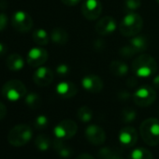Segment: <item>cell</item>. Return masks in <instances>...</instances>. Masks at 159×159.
Listing matches in <instances>:
<instances>
[{"label":"cell","mask_w":159,"mask_h":159,"mask_svg":"<svg viewBox=\"0 0 159 159\" xmlns=\"http://www.w3.org/2000/svg\"><path fill=\"white\" fill-rule=\"evenodd\" d=\"M132 70L137 77L148 78L156 72L157 64L152 55L141 53L138 55L132 62Z\"/></svg>","instance_id":"1"},{"label":"cell","mask_w":159,"mask_h":159,"mask_svg":"<svg viewBox=\"0 0 159 159\" xmlns=\"http://www.w3.org/2000/svg\"><path fill=\"white\" fill-rule=\"evenodd\" d=\"M140 137L149 146H157L159 144V119L148 118L143 121L139 126Z\"/></svg>","instance_id":"2"},{"label":"cell","mask_w":159,"mask_h":159,"mask_svg":"<svg viewBox=\"0 0 159 159\" xmlns=\"http://www.w3.org/2000/svg\"><path fill=\"white\" fill-rule=\"evenodd\" d=\"M143 27V20L141 16L135 12H129L121 21L119 25L120 33L126 38L137 36Z\"/></svg>","instance_id":"3"},{"label":"cell","mask_w":159,"mask_h":159,"mask_svg":"<svg viewBox=\"0 0 159 159\" xmlns=\"http://www.w3.org/2000/svg\"><path fill=\"white\" fill-rule=\"evenodd\" d=\"M33 137L32 128L25 124L15 125L8 134V141L14 147H22L27 144Z\"/></svg>","instance_id":"4"},{"label":"cell","mask_w":159,"mask_h":159,"mask_svg":"<svg viewBox=\"0 0 159 159\" xmlns=\"http://www.w3.org/2000/svg\"><path fill=\"white\" fill-rule=\"evenodd\" d=\"M26 87L19 80H11L7 82L1 90L2 96L10 101H18L26 95Z\"/></svg>","instance_id":"5"},{"label":"cell","mask_w":159,"mask_h":159,"mask_svg":"<svg viewBox=\"0 0 159 159\" xmlns=\"http://www.w3.org/2000/svg\"><path fill=\"white\" fill-rule=\"evenodd\" d=\"M134 103L139 107H149L156 98L155 90L150 85H142L139 87L132 95Z\"/></svg>","instance_id":"6"},{"label":"cell","mask_w":159,"mask_h":159,"mask_svg":"<svg viewBox=\"0 0 159 159\" xmlns=\"http://www.w3.org/2000/svg\"><path fill=\"white\" fill-rule=\"evenodd\" d=\"M78 130L77 124L70 120V119H65L58 123L55 127L53 128V134L56 139L66 140L73 138Z\"/></svg>","instance_id":"7"},{"label":"cell","mask_w":159,"mask_h":159,"mask_svg":"<svg viewBox=\"0 0 159 159\" xmlns=\"http://www.w3.org/2000/svg\"><path fill=\"white\" fill-rule=\"evenodd\" d=\"M11 25L15 30L21 33L28 32L33 27V19L25 11H18L11 17Z\"/></svg>","instance_id":"8"},{"label":"cell","mask_w":159,"mask_h":159,"mask_svg":"<svg viewBox=\"0 0 159 159\" xmlns=\"http://www.w3.org/2000/svg\"><path fill=\"white\" fill-rule=\"evenodd\" d=\"M102 12V5L98 0H85L82 5V13L89 21L98 19Z\"/></svg>","instance_id":"9"},{"label":"cell","mask_w":159,"mask_h":159,"mask_svg":"<svg viewBox=\"0 0 159 159\" xmlns=\"http://www.w3.org/2000/svg\"><path fill=\"white\" fill-rule=\"evenodd\" d=\"M85 137L88 142L93 145H102L106 140V133L102 127L98 125H90L85 129Z\"/></svg>","instance_id":"10"},{"label":"cell","mask_w":159,"mask_h":159,"mask_svg":"<svg viewBox=\"0 0 159 159\" xmlns=\"http://www.w3.org/2000/svg\"><path fill=\"white\" fill-rule=\"evenodd\" d=\"M81 83H82L83 88L86 92L92 93V94H97V93L101 92L104 86L101 78L95 74H89V75L84 76L82 79Z\"/></svg>","instance_id":"11"},{"label":"cell","mask_w":159,"mask_h":159,"mask_svg":"<svg viewBox=\"0 0 159 159\" xmlns=\"http://www.w3.org/2000/svg\"><path fill=\"white\" fill-rule=\"evenodd\" d=\"M48 52L39 47L31 49L27 54V63L32 67H39L48 60Z\"/></svg>","instance_id":"12"},{"label":"cell","mask_w":159,"mask_h":159,"mask_svg":"<svg viewBox=\"0 0 159 159\" xmlns=\"http://www.w3.org/2000/svg\"><path fill=\"white\" fill-rule=\"evenodd\" d=\"M33 80L37 85L40 87L49 86L53 81V72L45 66H39L33 75Z\"/></svg>","instance_id":"13"},{"label":"cell","mask_w":159,"mask_h":159,"mask_svg":"<svg viewBox=\"0 0 159 159\" xmlns=\"http://www.w3.org/2000/svg\"><path fill=\"white\" fill-rule=\"evenodd\" d=\"M118 139L122 146L125 148L133 147L138 141L137 130L132 126H125L120 130Z\"/></svg>","instance_id":"14"},{"label":"cell","mask_w":159,"mask_h":159,"mask_svg":"<svg viewBox=\"0 0 159 159\" xmlns=\"http://www.w3.org/2000/svg\"><path fill=\"white\" fill-rule=\"evenodd\" d=\"M117 28V23L111 16H104L95 25V29L98 34L101 36H107L113 33Z\"/></svg>","instance_id":"15"},{"label":"cell","mask_w":159,"mask_h":159,"mask_svg":"<svg viewBox=\"0 0 159 159\" xmlns=\"http://www.w3.org/2000/svg\"><path fill=\"white\" fill-rule=\"evenodd\" d=\"M56 93L60 98L67 99L77 95L78 88L72 82H61L56 85Z\"/></svg>","instance_id":"16"},{"label":"cell","mask_w":159,"mask_h":159,"mask_svg":"<svg viewBox=\"0 0 159 159\" xmlns=\"http://www.w3.org/2000/svg\"><path fill=\"white\" fill-rule=\"evenodd\" d=\"M130 48L133 50L135 54L141 53L146 51L148 48V39L145 36H135L129 39L127 43Z\"/></svg>","instance_id":"17"},{"label":"cell","mask_w":159,"mask_h":159,"mask_svg":"<svg viewBox=\"0 0 159 159\" xmlns=\"http://www.w3.org/2000/svg\"><path fill=\"white\" fill-rule=\"evenodd\" d=\"M110 71L116 77H125L129 72V67L124 61L114 60L110 64Z\"/></svg>","instance_id":"18"},{"label":"cell","mask_w":159,"mask_h":159,"mask_svg":"<svg viewBox=\"0 0 159 159\" xmlns=\"http://www.w3.org/2000/svg\"><path fill=\"white\" fill-rule=\"evenodd\" d=\"M52 146H53V149L58 153V155L62 158H68L72 154L71 147L66 145L64 142V140H62V139L55 138L52 141Z\"/></svg>","instance_id":"19"},{"label":"cell","mask_w":159,"mask_h":159,"mask_svg":"<svg viewBox=\"0 0 159 159\" xmlns=\"http://www.w3.org/2000/svg\"><path fill=\"white\" fill-rule=\"evenodd\" d=\"M6 65H7V67L10 70H11V71H19V70L23 69V67L25 66V61H24L23 57L20 54L12 53L7 58Z\"/></svg>","instance_id":"20"},{"label":"cell","mask_w":159,"mask_h":159,"mask_svg":"<svg viewBox=\"0 0 159 159\" xmlns=\"http://www.w3.org/2000/svg\"><path fill=\"white\" fill-rule=\"evenodd\" d=\"M50 38L52 42L57 45H65L68 41V34L67 32L60 27L54 28L52 30Z\"/></svg>","instance_id":"21"},{"label":"cell","mask_w":159,"mask_h":159,"mask_svg":"<svg viewBox=\"0 0 159 159\" xmlns=\"http://www.w3.org/2000/svg\"><path fill=\"white\" fill-rule=\"evenodd\" d=\"M99 159H124L119 152L111 147H103L98 152Z\"/></svg>","instance_id":"22"},{"label":"cell","mask_w":159,"mask_h":159,"mask_svg":"<svg viewBox=\"0 0 159 159\" xmlns=\"http://www.w3.org/2000/svg\"><path fill=\"white\" fill-rule=\"evenodd\" d=\"M128 159H153V156L149 150L139 147L130 152Z\"/></svg>","instance_id":"23"},{"label":"cell","mask_w":159,"mask_h":159,"mask_svg":"<svg viewBox=\"0 0 159 159\" xmlns=\"http://www.w3.org/2000/svg\"><path fill=\"white\" fill-rule=\"evenodd\" d=\"M33 40L39 46L47 45L50 41V36L44 29H37L32 34Z\"/></svg>","instance_id":"24"},{"label":"cell","mask_w":159,"mask_h":159,"mask_svg":"<svg viewBox=\"0 0 159 159\" xmlns=\"http://www.w3.org/2000/svg\"><path fill=\"white\" fill-rule=\"evenodd\" d=\"M25 102L26 104V106L31 109V110H38L41 107L42 105V99L41 98L36 94V93H30L28 94L25 98Z\"/></svg>","instance_id":"25"},{"label":"cell","mask_w":159,"mask_h":159,"mask_svg":"<svg viewBox=\"0 0 159 159\" xmlns=\"http://www.w3.org/2000/svg\"><path fill=\"white\" fill-rule=\"evenodd\" d=\"M77 117L83 123H89L93 119V111L87 106H82L77 111Z\"/></svg>","instance_id":"26"},{"label":"cell","mask_w":159,"mask_h":159,"mask_svg":"<svg viewBox=\"0 0 159 159\" xmlns=\"http://www.w3.org/2000/svg\"><path fill=\"white\" fill-rule=\"evenodd\" d=\"M52 143V142L51 139L48 136L43 135V134L39 135L36 138V139H35V145H36V147L39 151H42V152L43 151H47L51 147Z\"/></svg>","instance_id":"27"},{"label":"cell","mask_w":159,"mask_h":159,"mask_svg":"<svg viewBox=\"0 0 159 159\" xmlns=\"http://www.w3.org/2000/svg\"><path fill=\"white\" fill-rule=\"evenodd\" d=\"M121 119L125 124L133 123L137 119V111L133 108H125L121 112Z\"/></svg>","instance_id":"28"},{"label":"cell","mask_w":159,"mask_h":159,"mask_svg":"<svg viewBox=\"0 0 159 159\" xmlns=\"http://www.w3.org/2000/svg\"><path fill=\"white\" fill-rule=\"evenodd\" d=\"M124 3L125 10L129 12H134L139 10L141 5L140 0H124Z\"/></svg>","instance_id":"29"},{"label":"cell","mask_w":159,"mask_h":159,"mask_svg":"<svg viewBox=\"0 0 159 159\" xmlns=\"http://www.w3.org/2000/svg\"><path fill=\"white\" fill-rule=\"evenodd\" d=\"M48 124H49V119L45 115H39L34 120V126L39 130L46 128L48 126Z\"/></svg>","instance_id":"30"},{"label":"cell","mask_w":159,"mask_h":159,"mask_svg":"<svg viewBox=\"0 0 159 159\" xmlns=\"http://www.w3.org/2000/svg\"><path fill=\"white\" fill-rule=\"evenodd\" d=\"M119 52H120V55H121L122 57H124V58H131L132 56L135 55V52H133V50L130 48V46H129L128 44L124 45V46L120 49Z\"/></svg>","instance_id":"31"},{"label":"cell","mask_w":159,"mask_h":159,"mask_svg":"<svg viewBox=\"0 0 159 159\" xmlns=\"http://www.w3.org/2000/svg\"><path fill=\"white\" fill-rule=\"evenodd\" d=\"M69 72H70V68L66 64H60L56 66V73L60 77H66L67 74H69Z\"/></svg>","instance_id":"32"},{"label":"cell","mask_w":159,"mask_h":159,"mask_svg":"<svg viewBox=\"0 0 159 159\" xmlns=\"http://www.w3.org/2000/svg\"><path fill=\"white\" fill-rule=\"evenodd\" d=\"M117 98H119V100L121 101H127L130 99L131 95L129 94V92H127L126 90H120L117 94Z\"/></svg>","instance_id":"33"},{"label":"cell","mask_w":159,"mask_h":159,"mask_svg":"<svg viewBox=\"0 0 159 159\" xmlns=\"http://www.w3.org/2000/svg\"><path fill=\"white\" fill-rule=\"evenodd\" d=\"M8 25V17L5 13H0V32H2Z\"/></svg>","instance_id":"34"},{"label":"cell","mask_w":159,"mask_h":159,"mask_svg":"<svg viewBox=\"0 0 159 159\" xmlns=\"http://www.w3.org/2000/svg\"><path fill=\"white\" fill-rule=\"evenodd\" d=\"M82 0H61V2L66 5V6H68V7H73L77 4H79L81 2Z\"/></svg>","instance_id":"35"},{"label":"cell","mask_w":159,"mask_h":159,"mask_svg":"<svg viewBox=\"0 0 159 159\" xmlns=\"http://www.w3.org/2000/svg\"><path fill=\"white\" fill-rule=\"evenodd\" d=\"M6 115H7V107L5 106V104L0 102V120L4 119Z\"/></svg>","instance_id":"36"},{"label":"cell","mask_w":159,"mask_h":159,"mask_svg":"<svg viewBox=\"0 0 159 159\" xmlns=\"http://www.w3.org/2000/svg\"><path fill=\"white\" fill-rule=\"evenodd\" d=\"M76 159H95L91 154H89V153H86V152H84V153H81V154H79L77 157H76Z\"/></svg>","instance_id":"37"},{"label":"cell","mask_w":159,"mask_h":159,"mask_svg":"<svg viewBox=\"0 0 159 159\" xmlns=\"http://www.w3.org/2000/svg\"><path fill=\"white\" fill-rule=\"evenodd\" d=\"M7 52V47L4 43H1L0 42V57H1L2 55H4Z\"/></svg>","instance_id":"38"},{"label":"cell","mask_w":159,"mask_h":159,"mask_svg":"<svg viewBox=\"0 0 159 159\" xmlns=\"http://www.w3.org/2000/svg\"><path fill=\"white\" fill-rule=\"evenodd\" d=\"M152 84L155 88L159 89V75H156L152 80Z\"/></svg>","instance_id":"39"},{"label":"cell","mask_w":159,"mask_h":159,"mask_svg":"<svg viewBox=\"0 0 159 159\" xmlns=\"http://www.w3.org/2000/svg\"><path fill=\"white\" fill-rule=\"evenodd\" d=\"M8 6L7 0H0V10H4Z\"/></svg>","instance_id":"40"},{"label":"cell","mask_w":159,"mask_h":159,"mask_svg":"<svg viewBox=\"0 0 159 159\" xmlns=\"http://www.w3.org/2000/svg\"><path fill=\"white\" fill-rule=\"evenodd\" d=\"M156 2H157V3L159 4V0H156Z\"/></svg>","instance_id":"41"}]
</instances>
